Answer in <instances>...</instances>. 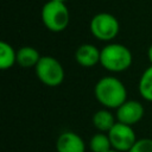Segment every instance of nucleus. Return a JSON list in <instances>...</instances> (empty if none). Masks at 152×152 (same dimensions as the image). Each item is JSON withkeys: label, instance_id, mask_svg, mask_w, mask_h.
Listing matches in <instances>:
<instances>
[{"label": "nucleus", "instance_id": "obj_10", "mask_svg": "<svg viewBox=\"0 0 152 152\" xmlns=\"http://www.w3.org/2000/svg\"><path fill=\"white\" fill-rule=\"evenodd\" d=\"M91 122H93V126L99 132L108 133L112 129V127L116 124V116L109 109L102 108L94 113L91 118Z\"/></svg>", "mask_w": 152, "mask_h": 152}, {"label": "nucleus", "instance_id": "obj_12", "mask_svg": "<svg viewBox=\"0 0 152 152\" xmlns=\"http://www.w3.org/2000/svg\"><path fill=\"white\" fill-rule=\"evenodd\" d=\"M17 63V51L7 42H0V69H11Z\"/></svg>", "mask_w": 152, "mask_h": 152}, {"label": "nucleus", "instance_id": "obj_5", "mask_svg": "<svg viewBox=\"0 0 152 152\" xmlns=\"http://www.w3.org/2000/svg\"><path fill=\"white\" fill-rule=\"evenodd\" d=\"M90 33L99 40L110 42L113 40L120 30V24L118 19L107 12H101L95 14L89 24Z\"/></svg>", "mask_w": 152, "mask_h": 152}, {"label": "nucleus", "instance_id": "obj_8", "mask_svg": "<svg viewBox=\"0 0 152 152\" xmlns=\"http://www.w3.org/2000/svg\"><path fill=\"white\" fill-rule=\"evenodd\" d=\"M57 152H86L83 139L72 131L62 132L56 140Z\"/></svg>", "mask_w": 152, "mask_h": 152}, {"label": "nucleus", "instance_id": "obj_13", "mask_svg": "<svg viewBox=\"0 0 152 152\" xmlns=\"http://www.w3.org/2000/svg\"><path fill=\"white\" fill-rule=\"evenodd\" d=\"M138 90L144 100L152 102V64L141 74L138 83Z\"/></svg>", "mask_w": 152, "mask_h": 152}, {"label": "nucleus", "instance_id": "obj_14", "mask_svg": "<svg viewBox=\"0 0 152 152\" xmlns=\"http://www.w3.org/2000/svg\"><path fill=\"white\" fill-rule=\"evenodd\" d=\"M89 148L91 152H108L112 150V144L107 133H96L89 140Z\"/></svg>", "mask_w": 152, "mask_h": 152}, {"label": "nucleus", "instance_id": "obj_3", "mask_svg": "<svg viewBox=\"0 0 152 152\" xmlns=\"http://www.w3.org/2000/svg\"><path fill=\"white\" fill-rule=\"evenodd\" d=\"M70 20V14L64 2L49 0L42 7V21L44 26L51 32L64 31Z\"/></svg>", "mask_w": 152, "mask_h": 152}, {"label": "nucleus", "instance_id": "obj_9", "mask_svg": "<svg viewBox=\"0 0 152 152\" xmlns=\"http://www.w3.org/2000/svg\"><path fill=\"white\" fill-rule=\"evenodd\" d=\"M101 50L95 45L86 43L80 45L75 51V61L83 68H93L100 63Z\"/></svg>", "mask_w": 152, "mask_h": 152}, {"label": "nucleus", "instance_id": "obj_16", "mask_svg": "<svg viewBox=\"0 0 152 152\" xmlns=\"http://www.w3.org/2000/svg\"><path fill=\"white\" fill-rule=\"evenodd\" d=\"M147 58H148V61H150V63L152 64V44L148 46V49H147Z\"/></svg>", "mask_w": 152, "mask_h": 152}, {"label": "nucleus", "instance_id": "obj_11", "mask_svg": "<svg viewBox=\"0 0 152 152\" xmlns=\"http://www.w3.org/2000/svg\"><path fill=\"white\" fill-rule=\"evenodd\" d=\"M40 57V53L33 46H21L17 50V64L25 69L36 68Z\"/></svg>", "mask_w": 152, "mask_h": 152}, {"label": "nucleus", "instance_id": "obj_2", "mask_svg": "<svg viewBox=\"0 0 152 152\" xmlns=\"http://www.w3.org/2000/svg\"><path fill=\"white\" fill-rule=\"evenodd\" d=\"M133 62L131 50L120 43H109L101 49L100 64L110 72H122Z\"/></svg>", "mask_w": 152, "mask_h": 152}, {"label": "nucleus", "instance_id": "obj_4", "mask_svg": "<svg viewBox=\"0 0 152 152\" xmlns=\"http://www.w3.org/2000/svg\"><path fill=\"white\" fill-rule=\"evenodd\" d=\"M37 78L48 87H58L64 81V69L59 61L52 56H42L34 68Z\"/></svg>", "mask_w": 152, "mask_h": 152}, {"label": "nucleus", "instance_id": "obj_18", "mask_svg": "<svg viewBox=\"0 0 152 152\" xmlns=\"http://www.w3.org/2000/svg\"><path fill=\"white\" fill-rule=\"evenodd\" d=\"M108 152H119V151H116V150H113V148H112V150H109Z\"/></svg>", "mask_w": 152, "mask_h": 152}, {"label": "nucleus", "instance_id": "obj_17", "mask_svg": "<svg viewBox=\"0 0 152 152\" xmlns=\"http://www.w3.org/2000/svg\"><path fill=\"white\" fill-rule=\"evenodd\" d=\"M51 1H57V2H65L66 0H51Z\"/></svg>", "mask_w": 152, "mask_h": 152}, {"label": "nucleus", "instance_id": "obj_15", "mask_svg": "<svg viewBox=\"0 0 152 152\" xmlns=\"http://www.w3.org/2000/svg\"><path fill=\"white\" fill-rule=\"evenodd\" d=\"M128 152H152V139L151 138L138 139Z\"/></svg>", "mask_w": 152, "mask_h": 152}, {"label": "nucleus", "instance_id": "obj_7", "mask_svg": "<svg viewBox=\"0 0 152 152\" xmlns=\"http://www.w3.org/2000/svg\"><path fill=\"white\" fill-rule=\"evenodd\" d=\"M145 109L141 102L137 100H127L116 109V121L133 126L138 124L144 116Z\"/></svg>", "mask_w": 152, "mask_h": 152}, {"label": "nucleus", "instance_id": "obj_6", "mask_svg": "<svg viewBox=\"0 0 152 152\" xmlns=\"http://www.w3.org/2000/svg\"><path fill=\"white\" fill-rule=\"evenodd\" d=\"M107 134L109 137L112 148L119 152H128L138 140L133 126L125 125L119 121H116V124Z\"/></svg>", "mask_w": 152, "mask_h": 152}, {"label": "nucleus", "instance_id": "obj_1", "mask_svg": "<svg viewBox=\"0 0 152 152\" xmlns=\"http://www.w3.org/2000/svg\"><path fill=\"white\" fill-rule=\"evenodd\" d=\"M94 95L97 102L107 109H118L127 101V89L125 84L114 76L100 78L94 87Z\"/></svg>", "mask_w": 152, "mask_h": 152}]
</instances>
